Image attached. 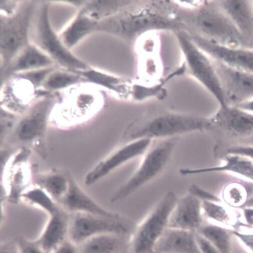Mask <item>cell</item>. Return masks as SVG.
<instances>
[{"label": "cell", "instance_id": "12", "mask_svg": "<svg viewBox=\"0 0 253 253\" xmlns=\"http://www.w3.org/2000/svg\"><path fill=\"white\" fill-rule=\"evenodd\" d=\"M153 140L144 138L126 143L99 162L86 175L84 184L91 186L129 161L145 154Z\"/></svg>", "mask_w": 253, "mask_h": 253}, {"label": "cell", "instance_id": "28", "mask_svg": "<svg viewBox=\"0 0 253 253\" xmlns=\"http://www.w3.org/2000/svg\"><path fill=\"white\" fill-rule=\"evenodd\" d=\"M221 194L223 201L233 207L246 206L251 197L247 186L239 180L227 183L223 186Z\"/></svg>", "mask_w": 253, "mask_h": 253}, {"label": "cell", "instance_id": "34", "mask_svg": "<svg viewBox=\"0 0 253 253\" xmlns=\"http://www.w3.org/2000/svg\"><path fill=\"white\" fill-rule=\"evenodd\" d=\"M197 243L202 253H219V251L203 236L195 232Z\"/></svg>", "mask_w": 253, "mask_h": 253}, {"label": "cell", "instance_id": "41", "mask_svg": "<svg viewBox=\"0 0 253 253\" xmlns=\"http://www.w3.org/2000/svg\"><path fill=\"white\" fill-rule=\"evenodd\" d=\"M120 253H128V249L122 251V252H121Z\"/></svg>", "mask_w": 253, "mask_h": 253}, {"label": "cell", "instance_id": "24", "mask_svg": "<svg viewBox=\"0 0 253 253\" xmlns=\"http://www.w3.org/2000/svg\"><path fill=\"white\" fill-rule=\"evenodd\" d=\"M98 22L81 11L59 34L63 44L70 50L96 30Z\"/></svg>", "mask_w": 253, "mask_h": 253}, {"label": "cell", "instance_id": "23", "mask_svg": "<svg viewBox=\"0 0 253 253\" xmlns=\"http://www.w3.org/2000/svg\"><path fill=\"white\" fill-rule=\"evenodd\" d=\"M70 173L68 170L59 169L33 173V184L44 190L58 202L68 190Z\"/></svg>", "mask_w": 253, "mask_h": 253}, {"label": "cell", "instance_id": "3", "mask_svg": "<svg viewBox=\"0 0 253 253\" xmlns=\"http://www.w3.org/2000/svg\"><path fill=\"white\" fill-rule=\"evenodd\" d=\"M56 96L52 94L36 101L18 121L13 136L45 159L48 156L45 138L50 117L56 104Z\"/></svg>", "mask_w": 253, "mask_h": 253}, {"label": "cell", "instance_id": "17", "mask_svg": "<svg viewBox=\"0 0 253 253\" xmlns=\"http://www.w3.org/2000/svg\"><path fill=\"white\" fill-rule=\"evenodd\" d=\"M210 119L213 127L218 126L234 136H253V114L235 106L219 107Z\"/></svg>", "mask_w": 253, "mask_h": 253}, {"label": "cell", "instance_id": "26", "mask_svg": "<svg viewBox=\"0 0 253 253\" xmlns=\"http://www.w3.org/2000/svg\"><path fill=\"white\" fill-rule=\"evenodd\" d=\"M83 83H86V80L77 72L55 68L45 80L42 88L52 93Z\"/></svg>", "mask_w": 253, "mask_h": 253}, {"label": "cell", "instance_id": "4", "mask_svg": "<svg viewBox=\"0 0 253 253\" xmlns=\"http://www.w3.org/2000/svg\"><path fill=\"white\" fill-rule=\"evenodd\" d=\"M178 198L174 193L169 192L155 205L131 235L128 253H153L156 244L168 228Z\"/></svg>", "mask_w": 253, "mask_h": 253}, {"label": "cell", "instance_id": "42", "mask_svg": "<svg viewBox=\"0 0 253 253\" xmlns=\"http://www.w3.org/2000/svg\"><path fill=\"white\" fill-rule=\"evenodd\" d=\"M251 144H253V138L251 140Z\"/></svg>", "mask_w": 253, "mask_h": 253}, {"label": "cell", "instance_id": "18", "mask_svg": "<svg viewBox=\"0 0 253 253\" xmlns=\"http://www.w3.org/2000/svg\"><path fill=\"white\" fill-rule=\"evenodd\" d=\"M204 51L212 59L229 67L253 73V49L224 46L205 40Z\"/></svg>", "mask_w": 253, "mask_h": 253}, {"label": "cell", "instance_id": "2", "mask_svg": "<svg viewBox=\"0 0 253 253\" xmlns=\"http://www.w3.org/2000/svg\"><path fill=\"white\" fill-rule=\"evenodd\" d=\"M178 140V136L153 140L136 171L114 193L111 202L125 199L158 176L169 161Z\"/></svg>", "mask_w": 253, "mask_h": 253}, {"label": "cell", "instance_id": "15", "mask_svg": "<svg viewBox=\"0 0 253 253\" xmlns=\"http://www.w3.org/2000/svg\"><path fill=\"white\" fill-rule=\"evenodd\" d=\"M54 61L39 47L30 43L4 69L1 70V83L25 72L54 67Z\"/></svg>", "mask_w": 253, "mask_h": 253}, {"label": "cell", "instance_id": "8", "mask_svg": "<svg viewBox=\"0 0 253 253\" xmlns=\"http://www.w3.org/2000/svg\"><path fill=\"white\" fill-rule=\"evenodd\" d=\"M199 23L208 37L206 41L224 46L250 48L218 1L212 2L202 12Z\"/></svg>", "mask_w": 253, "mask_h": 253}, {"label": "cell", "instance_id": "33", "mask_svg": "<svg viewBox=\"0 0 253 253\" xmlns=\"http://www.w3.org/2000/svg\"><path fill=\"white\" fill-rule=\"evenodd\" d=\"M21 2L19 1H1V16H11L15 14L18 10Z\"/></svg>", "mask_w": 253, "mask_h": 253}, {"label": "cell", "instance_id": "29", "mask_svg": "<svg viewBox=\"0 0 253 253\" xmlns=\"http://www.w3.org/2000/svg\"><path fill=\"white\" fill-rule=\"evenodd\" d=\"M196 232L210 241L220 253H230L229 237L224 229L213 225H202Z\"/></svg>", "mask_w": 253, "mask_h": 253}, {"label": "cell", "instance_id": "25", "mask_svg": "<svg viewBox=\"0 0 253 253\" xmlns=\"http://www.w3.org/2000/svg\"><path fill=\"white\" fill-rule=\"evenodd\" d=\"M127 236L117 234L94 236L80 245L79 253H120L128 248Z\"/></svg>", "mask_w": 253, "mask_h": 253}, {"label": "cell", "instance_id": "30", "mask_svg": "<svg viewBox=\"0 0 253 253\" xmlns=\"http://www.w3.org/2000/svg\"><path fill=\"white\" fill-rule=\"evenodd\" d=\"M202 209L203 213L210 219L225 224L231 222L229 212L219 201L202 200Z\"/></svg>", "mask_w": 253, "mask_h": 253}, {"label": "cell", "instance_id": "21", "mask_svg": "<svg viewBox=\"0 0 253 253\" xmlns=\"http://www.w3.org/2000/svg\"><path fill=\"white\" fill-rule=\"evenodd\" d=\"M68 212L62 208L58 212L49 216L42 233L35 241L46 253H53L68 237L70 220Z\"/></svg>", "mask_w": 253, "mask_h": 253}, {"label": "cell", "instance_id": "39", "mask_svg": "<svg viewBox=\"0 0 253 253\" xmlns=\"http://www.w3.org/2000/svg\"><path fill=\"white\" fill-rule=\"evenodd\" d=\"M16 244V243H15ZM1 253H19L16 244V246L13 249L11 247L1 246Z\"/></svg>", "mask_w": 253, "mask_h": 253}, {"label": "cell", "instance_id": "35", "mask_svg": "<svg viewBox=\"0 0 253 253\" xmlns=\"http://www.w3.org/2000/svg\"><path fill=\"white\" fill-rule=\"evenodd\" d=\"M53 253H79V249L73 242L69 240L67 241L65 240Z\"/></svg>", "mask_w": 253, "mask_h": 253}, {"label": "cell", "instance_id": "13", "mask_svg": "<svg viewBox=\"0 0 253 253\" xmlns=\"http://www.w3.org/2000/svg\"><path fill=\"white\" fill-rule=\"evenodd\" d=\"M214 62L228 105H235L253 98V72L234 69L215 60Z\"/></svg>", "mask_w": 253, "mask_h": 253}, {"label": "cell", "instance_id": "7", "mask_svg": "<svg viewBox=\"0 0 253 253\" xmlns=\"http://www.w3.org/2000/svg\"><path fill=\"white\" fill-rule=\"evenodd\" d=\"M136 227L135 223L126 218L114 220L88 213H74L70 217L68 237L72 242L80 245L101 234L132 235Z\"/></svg>", "mask_w": 253, "mask_h": 253}, {"label": "cell", "instance_id": "38", "mask_svg": "<svg viewBox=\"0 0 253 253\" xmlns=\"http://www.w3.org/2000/svg\"><path fill=\"white\" fill-rule=\"evenodd\" d=\"M246 207L243 210L245 219L249 224L253 225V208Z\"/></svg>", "mask_w": 253, "mask_h": 253}, {"label": "cell", "instance_id": "5", "mask_svg": "<svg viewBox=\"0 0 253 253\" xmlns=\"http://www.w3.org/2000/svg\"><path fill=\"white\" fill-rule=\"evenodd\" d=\"M35 7L34 1L21 2L15 14L11 16H1V70L5 68L30 43L29 30Z\"/></svg>", "mask_w": 253, "mask_h": 253}, {"label": "cell", "instance_id": "32", "mask_svg": "<svg viewBox=\"0 0 253 253\" xmlns=\"http://www.w3.org/2000/svg\"><path fill=\"white\" fill-rule=\"evenodd\" d=\"M226 154H235L245 156L253 159V144H240L231 147Z\"/></svg>", "mask_w": 253, "mask_h": 253}, {"label": "cell", "instance_id": "9", "mask_svg": "<svg viewBox=\"0 0 253 253\" xmlns=\"http://www.w3.org/2000/svg\"><path fill=\"white\" fill-rule=\"evenodd\" d=\"M51 94L36 87L23 74L16 75L1 83L2 109L21 117L36 101Z\"/></svg>", "mask_w": 253, "mask_h": 253}, {"label": "cell", "instance_id": "19", "mask_svg": "<svg viewBox=\"0 0 253 253\" xmlns=\"http://www.w3.org/2000/svg\"><path fill=\"white\" fill-rule=\"evenodd\" d=\"M195 232L167 228L156 244L153 253H202Z\"/></svg>", "mask_w": 253, "mask_h": 253}, {"label": "cell", "instance_id": "1", "mask_svg": "<svg viewBox=\"0 0 253 253\" xmlns=\"http://www.w3.org/2000/svg\"><path fill=\"white\" fill-rule=\"evenodd\" d=\"M213 128L210 118L202 116L161 112L133 121L125 129L122 140L127 143L135 140H152L179 137L184 134L204 132Z\"/></svg>", "mask_w": 253, "mask_h": 253}, {"label": "cell", "instance_id": "6", "mask_svg": "<svg viewBox=\"0 0 253 253\" xmlns=\"http://www.w3.org/2000/svg\"><path fill=\"white\" fill-rule=\"evenodd\" d=\"M35 23L34 44L64 69L71 71L86 70L91 66L70 51L54 32L49 18V2H42Z\"/></svg>", "mask_w": 253, "mask_h": 253}, {"label": "cell", "instance_id": "22", "mask_svg": "<svg viewBox=\"0 0 253 253\" xmlns=\"http://www.w3.org/2000/svg\"><path fill=\"white\" fill-rule=\"evenodd\" d=\"M218 3L253 49V1H219Z\"/></svg>", "mask_w": 253, "mask_h": 253}, {"label": "cell", "instance_id": "20", "mask_svg": "<svg viewBox=\"0 0 253 253\" xmlns=\"http://www.w3.org/2000/svg\"><path fill=\"white\" fill-rule=\"evenodd\" d=\"M225 172L236 175L253 184V159L239 154H226L223 158V163L219 166L179 169V173L183 175Z\"/></svg>", "mask_w": 253, "mask_h": 253}, {"label": "cell", "instance_id": "10", "mask_svg": "<svg viewBox=\"0 0 253 253\" xmlns=\"http://www.w3.org/2000/svg\"><path fill=\"white\" fill-rule=\"evenodd\" d=\"M32 152L30 148L23 147L7 162L3 174L5 200L17 203L22 195L34 186L29 162Z\"/></svg>", "mask_w": 253, "mask_h": 253}, {"label": "cell", "instance_id": "14", "mask_svg": "<svg viewBox=\"0 0 253 253\" xmlns=\"http://www.w3.org/2000/svg\"><path fill=\"white\" fill-rule=\"evenodd\" d=\"M58 203L66 211L72 213H88L114 220L126 218L121 214L108 210L99 205L80 187L71 172L68 190Z\"/></svg>", "mask_w": 253, "mask_h": 253}, {"label": "cell", "instance_id": "11", "mask_svg": "<svg viewBox=\"0 0 253 253\" xmlns=\"http://www.w3.org/2000/svg\"><path fill=\"white\" fill-rule=\"evenodd\" d=\"M100 105L90 94L55 104L50 117V125L68 129L88 122L97 113Z\"/></svg>", "mask_w": 253, "mask_h": 253}, {"label": "cell", "instance_id": "27", "mask_svg": "<svg viewBox=\"0 0 253 253\" xmlns=\"http://www.w3.org/2000/svg\"><path fill=\"white\" fill-rule=\"evenodd\" d=\"M21 200L41 209L49 216L62 209L61 205L44 190L34 185L22 195Z\"/></svg>", "mask_w": 253, "mask_h": 253}, {"label": "cell", "instance_id": "16", "mask_svg": "<svg viewBox=\"0 0 253 253\" xmlns=\"http://www.w3.org/2000/svg\"><path fill=\"white\" fill-rule=\"evenodd\" d=\"M202 200L189 193L178 198L168 228L196 232L202 226Z\"/></svg>", "mask_w": 253, "mask_h": 253}, {"label": "cell", "instance_id": "36", "mask_svg": "<svg viewBox=\"0 0 253 253\" xmlns=\"http://www.w3.org/2000/svg\"><path fill=\"white\" fill-rule=\"evenodd\" d=\"M233 106H235L242 110L253 114V98Z\"/></svg>", "mask_w": 253, "mask_h": 253}, {"label": "cell", "instance_id": "40", "mask_svg": "<svg viewBox=\"0 0 253 253\" xmlns=\"http://www.w3.org/2000/svg\"><path fill=\"white\" fill-rule=\"evenodd\" d=\"M245 207L253 208V195L248 199Z\"/></svg>", "mask_w": 253, "mask_h": 253}, {"label": "cell", "instance_id": "31", "mask_svg": "<svg viewBox=\"0 0 253 253\" xmlns=\"http://www.w3.org/2000/svg\"><path fill=\"white\" fill-rule=\"evenodd\" d=\"M19 253H46L35 241L20 237L16 241Z\"/></svg>", "mask_w": 253, "mask_h": 253}, {"label": "cell", "instance_id": "37", "mask_svg": "<svg viewBox=\"0 0 253 253\" xmlns=\"http://www.w3.org/2000/svg\"><path fill=\"white\" fill-rule=\"evenodd\" d=\"M235 233L253 252V235H245L237 232Z\"/></svg>", "mask_w": 253, "mask_h": 253}]
</instances>
